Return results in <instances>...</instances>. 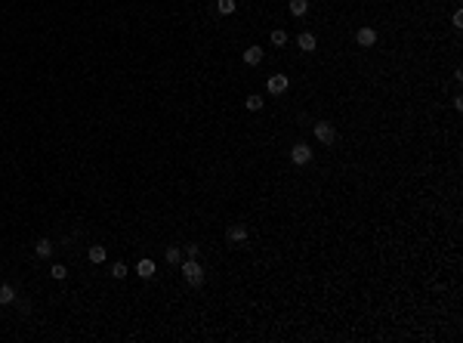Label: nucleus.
I'll list each match as a JSON object with an SVG mask.
<instances>
[{"label": "nucleus", "instance_id": "nucleus-1", "mask_svg": "<svg viewBox=\"0 0 463 343\" xmlns=\"http://www.w3.org/2000/svg\"><path fill=\"white\" fill-rule=\"evenodd\" d=\"M182 278L189 281L192 288H201V284H204V269H201V263L192 260V257H185V263H182Z\"/></svg>", "mask_w": 463, "mask_h": 343}, {"label": "nucleus", "instance_id": "nucleus-2", "mask_svg": "<svg viewBox=\"0 0 463 343\" xmlns=\"http://www.w3.org/2000/svg\"><path fill=\"white\" fill-rule=\"evenodd\" d=\"M315 139L321 142V146H334V142H336V130H334V124H327V121L315 124Z\"/></svg>", "mask_w": 463, "mask_h": 343}, {"label": "nucleus", "instance_id": "nucleus-3", "mask_svg": "<svg viewBox=\"0 0 463 343\" xmlns=\"http://www.w3.org/2000/svg\"><path fill=\"white\" fill-rule=\"evenodd\" d=\"M290 161L297 164V167L309 164V161H312V148H309V146H303V142H300V146H293V148H290Z\"/></svg>", "mask_w": 463, "mask_h": 343}, {"label": "nucleus", "instance_id": "nucleus-4", "mask_svg": "<svg viewBox=\"0 0 463 343\" xmlns=\"http://www.w3.org/2000/svg\"><path fill=\"white\" fill-rule=\"evenodd\" d=\"M266 87H269V93H272V96H281L284 90L290 87V81H287V74H272Z\"/></svg>", "mask_w": 463, "mask_h": 343}, {"label": "nucleus", "instance_id": "nucleus-5", "mask_svg": "<svg viewBox=\"0 0 463 343\" xmlns=\"http://www.w3.org/2000/svg\"><path fill=\"white\" fill-rule=\"evenodd\" d=\"M355 40H358V47H374V44H377V31L365 25V28L355 31Z\"/></svg>", "mask_w": 463, "mask_h": 343}, {"label": "nucleus", "instance_id": "nucleus-6", "mask_svg": "<svg viewBox=\"0 0 463 343\" xmlns=\"http://www.w3.org/2000/svg\"><path fill=\"white\" fill-rule=\"evenodd\" d=\"M225 238H229L232 245H241V241H247V226H241V223L229 226V232H225Z\"/></svg>", "mask_w": 463, "mask_h": 343}, {"label": "nucleus", "instance_id": "nucleus-7", "mask_svg": "<svg viewBox=\"0 0 463 343\" xmlns=\"http://www.w3.org/2000/svg\"><path fill=\"white\" fill-rule=\"evenodd\" d=\"M263 56L266 53L259 47H247V49H244V62H247V65H259V62H263Z\"/></svg>", "mask_w": 463, "mask_h": 343}, {"label": "nucleus", "instance_id": "nucleus-8", "mask_svg": "<svg viewBox=\"0 0 463 343\" xmlns=\"http://www.w3.org/2000/svg\"><path fill=\"white\" fill-rule=\"evenodd\" d=\"M297 44H300V49H303V53H312L318 40H315V34H312V31H306V34H300V37H297Z\"/></svg>", "mask_w": 463, "mask_h": 343}, {"label": "nucleus", "instance_id": "nucleus-9", "mask_svg": "<svg viewBox=\"0 0 463 343\" xmlns=\"http://www.w3.org/2000/svg\"><path fill=\"white\" fill-rule=\"evenodd\" d=\"M87 257H90V263H105V257H108V250H105L102 245H93V247L87 250Z\"/></svg>", "mask_w": 463, "mask_h": 343}, {"label": "nucleus", "instance_id": "nucleus-10", "mask_svg": "<svg viewBox=\"0 0 463 343\" xmlns=\"http://www.w3.org/2000/svg\"><path fill=\"white\" fill-rule=\"evenodd\" d=\"M10 303H16L13 284H0V306H10Z\"/></svg>", "mask_w": 463, "mask_h": 343}, {"label": "nucleus", "instance_id": "nucleus-11", "mask_svg": "<svg viewBox=\"0 0 463 343\" xmlns=\"http://www.w3.org/2000/svg\"><path fill=\"white\" fill-rule=\"evenodd\" d=\"M53 250H56V247H53V241H49V238H40L37 245H34V254H37V257H44V260H47L49 254H53Z\"/></svg>", "mask_w": 463, "mask_h": 343}, {"label": "nucleus", "instance_id": "nucleus-12", "mask_svg": "<svg viewBox=\"0 0 463 343\" xmlns=\"http://www.w3.org/2000/svg\"><path fill=\"white\" fill-rule=\"evenodd\" d=\"M287 10H290V16H306L309 13V0H290Z\"/></svg>", "mask_w": 463, "mask_h": 343}, {"label": "nucleus", "instance_id": "nucleus-13", "mask_svg": "<svg viewBox=\"0 0 463 343\" xmlns=\"http://www.w3.org/2000/svg\"><path fill=\"white\" fill-rule=\"evenodd\" d=\"M136 272L142 275V278H151V275H155V263H151V260H139Z\"/></svg>", "mask_w": 463, "mask_h": 343}, {"label": "nucleus", "instance_id": "nucleus-14", "mask_svg": "<svg viewBox=\"0 0 463 343\" xmlns=\"http://www.w3.org/2000/svg\"><path fill=\"white\" fill-rule=\"evenodd\" d=\"M164 257H167V263H170V266H173V263H179V260H182V247H167V250H164Z\"/></svg>", "mask_w": 463, "mask_h": 343}, {"label": "nucleus", "instance_id": "nucleus-15", "mask_svg": "<svg viewBox=\"0 0 463 343\" xmlns=\"http://www.w3.org/2000/svg\"><path fill=\"white\" fill-rule=\"evenodd\" d=\"M216 10H220V16H232L235 13V0H216Z\"/></svg>", "mask_w": 463, "mask_h": 343}, {"label": "nucleus", "instance_id": "nucleus-16", "mask_svg": "<svg viewBox=\"0 0 463 343\" xmlns=\"http://www.w3.org/2000/svg\"><path fill=\"white\" fill-rule=\"evenodd\" d=\"M272 44H275V47H284V44H287V31L275 28V31H272Z\"/></svg>", "mask_w": 463, "mask_h": 343}, {"label": "nucleus", "instance_id": "nucleus-17", "mask_svg": "<svg viewBox=\"0 0 463 343\" xmlns=\"http://www.w3.org/2000/svg\"><path fill=\"white\" fill-rule=\"evenodd\" d=\"M127 275V263H114L112 266V278H124Z\"/></svg>", "mask_w": 463, "mask_h": 343}, {"label": "nucleus", "instance_id": "nucleus-18", "mask_svg": "<svg viewBox=\"0 0 463 343\" xmlns=\"http://www.w3.org/2000/svg\"><path fill=\"white\" fill-rule=\"evenodd\" d=\"M247 108L250 112H259V108H263V96H247Z\"/></svg>", "mask_w": 463, "mask_h": 343}, {"label": "nucleus", "instance_id": "nucleus-19", "mask_svg": "<svg viewBox=\"0 0 463 343\" xmlns=\"http://www.w3.org/2000/svg\"><path fill=\"white\" fill-rule=\"evenodd\" d=\"M49 275H53V278H56V281H62V278H65V275H68V269H65V266H59V263H56V266H53V269H49Z\"/></svg>", "mask_w": 463, "mask_h": 343}, {"label": "nucleus", "instance_id": "nucleus-20", "mask_svg": "<svg viewBox=\"0 0 463 343\" xmlns=\"http://www.w3.org/2000/svg\"><path fill=\"white\" fill-rule=\"evenodd\" d=\"M198 245H185V257H192V260H198Z\"/></svg>", "mask_w": 463, "mask_h": 343}]
</instances>
